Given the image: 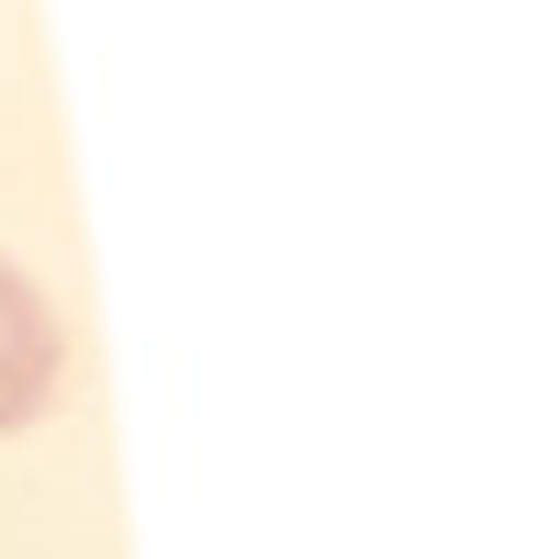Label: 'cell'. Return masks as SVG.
<instances>
[{"mask_svg": "<svg viewBox=\"0 0 559 559\" xmlns=\"http://www.w3.org/2000/svg\"><path fill=\"white\" fill-rule=\"evenodd\" d=\"M57 369H68V336H57V313H45V292L0 258V437L34 426L45 403H57Z\"/></svg>", "mask_w": 559, "mask_h": 559, "instance_id": "obj_1", "label": "cell"}]
</instances>
